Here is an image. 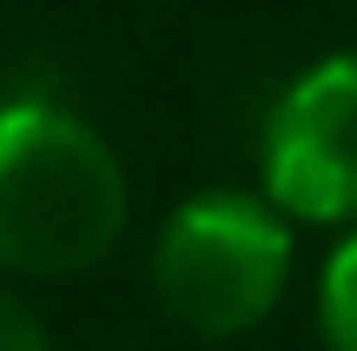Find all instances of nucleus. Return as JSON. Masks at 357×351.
<instances>
[{"label":"nucleus","mask_w":357,"mask_h":351,"mask_svg":"<svg viewBox=\"0 0 357 351\" xmlns=\"http://www.w3.org/2000/svg\"><path fill=\"white\" fill-rule=\"evenodd\" d=\"M265 199L305 225H357V53H324L265 119Z\"/></svg>","instance_id":"obj_3"},{"label":"nucleus","mask_w":357,"mask_h":351,"mask_svg":"<svg viewBox=\"0 0 357 351\" xmlns=\"http://www.w3.org/2000/svg\"><path fill=\"white\" fill-rule=\"evenodd\" d=\"M126 166L79 113L0 100V265L20 278H79L126 232Z\"/></svg>","instance_id":"obj_1"},{"label":"nucleus","mask_w":357,"mask_h":351,"mask_svg":"<svg viewBox=\"0 0 357 351\" xmlns=\"http://www.w3.org/2000/svg\"><path fill=\"white\" fill-rule=\"evenodd\" d=\"M0 351H53L40 312H33L26 299H13L7 285H0Z\"/></svg>","instance_id":"obj_5"},{"label":"nucleus","mask_w":357,"mask_h":351,"mask_svg":"<svg viewBox=\"0 0 357 351\" xmlns=\"http://www.w3.org/2000/svg\"><path fill=\"white\" fill-rule=\"evenodd\" d=\"M318 331L331 351H357V232L324 259L318 278Z\"/></svg>","instance_id":"obj_4"},{"label":"nucleus","mask_w":357,"mask_h":351,"mask_svg":"<svg viewBox=\"0 0 357 351\" xmlns=\"http://www.w3.org/2000/svg\"><path fill=\"white\" fill-rule=\"evenodd\" d=\"M159 305L199 338H245L291 285V225L271 199L199 193L153 246Z\"/></svg>","instance_id":"obj_2"}]
</instances>
